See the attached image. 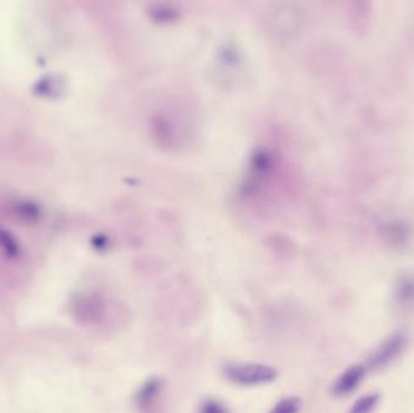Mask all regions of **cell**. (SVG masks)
<instances>
[{
    "label": "cell",
    "instance_id": "obj_1",
    "mask_svg": "<svg viewBox=\"0 0 414 413\" xmlns=\"http://www.w3.org/2000/svg\"><path fill=\"white\" fill-rule=\"evenodd\" d=\"M408 339L402 332H395L390 334L388 339L375 347V350L370 353L367 358V366L372 371H379L384 367L390 365L401 355L406 347H407Z\"/></svg>",
    "mask_w": 414,
    "mask_h": 413
},
{
    "label": "cell",
    "instance_id": "obj_2",
    "mask_svg": "<svg viewBox=\"0 0 414 413\" xmlns=\"http://www.w3.org/2000/svg\"><path fill=\"white\" fill-rule=\"evenodd\" d=\"M225 377L240 386H257L273 382L278 376L276 369L260 364H243L225 367Z\"/></svg>",
    "mask_w": 414,
    "mask_h": 413
},
{
    "label": "cell",
    "instance_id": "obj_3",
    "mask_svg": "<svg viewBox=\"0 0 414 413\" xmlns=\"http://www.w3.org/2000/svg\"><path fill=\"white\" fill-rule=\"evenodd\" d=\"M365 374V366H350L333 383L332 391H332V395L335 396V398H343V396L352 394L361 384Z\"/></svg>",
    "mask_w": 414,
    "mask_h": 413
},
{
    "label": "cell",
    "instance_id": "obj_4",
    "mask_svg": "<svg viewBox=\"0 0 414 413\" xmlns=\"http://www.w3.org/2000/svg\"><path fill=\"white\" fill-rule=\"evenodd\" d=\"M394 304L401 312L408 313L414 309V279L402 277L394 292Z\"/></svg>",
    "mask_w": 414,
    "mask_h": 413
},
{
    "label": "cell",
    "instance_id": "obj_5",
    "mask_svg": "<svg viewBox=\"0 0 414 413\" xmlns=\"http://www.w3.org/2000/svg\"><path fill=\"white\" fill-rule=\"evenodd\" d=\"M160 391V382L158 379H150L137 393L136 402L140 407H146L154 401Z\"/></svg>",
    "mask_w": 414,
    "mask_h": 413
},
{
    "label": "cell",
    "instance_id": "obj_6",
    "mask_svg": "<svg viewBox=\"0 0 414 413\" xmlns=\"http://www.w3.org/2000/svg\"><path fill=\"white\" fill-rule=\"evenodd\" d=\"M380 395L377 393L367 394L354 402L349 413H373L378 406Z\"/></svg>",
    "mask_w": 414,
    "mask_h": 413
},
{
    "label": "cell",
    "instance_id": "obj_7",
    "mask_svg": "<svg viewBox=\"0 0 414 413\" xmlns=\"http://www.w3.org/2000/svg\"><path fill=\"white\" fill-rule=\"evenodd\" d=\"M300 409V400L298 398H288L280 401L270 413H298Z\"/></svg>",
    "mask_w": 414,
    "mask_h": 413
},
{
    "label": "cell",
    "instance_id": "obj_8",
    "mask_svg": "<svg viewBox=\"0 0 414 413\" xmlns=\"http://www.w3.org/2000/svg\"><path fill=\"white\" fill-rule=\"evenodd\" d=\"M200 413H227V409L223 405L217 401H206L201 406Z\"/></svg>",
    "mask_w": 414,
    "mask_h": 413
}]
</instances>
